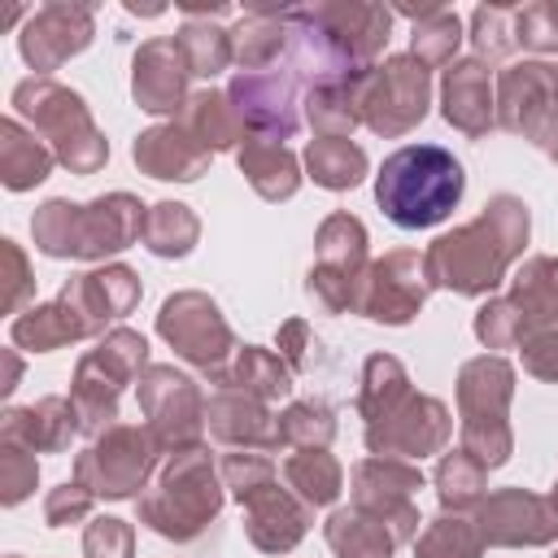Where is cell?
Here are the masks:
<instances>
[{
    "label": "cell",
    "instance_id": "6da1fadb",
    "mask_svg": "<svg viewBox=\"0 0 558 558\" xmlns=\"http://www.w3.org/2000/svg\"><path fill=\"white\" fill-rule=\"evenodd\" d=\"M527 231H532L527 205L510 192L493 196L471 222L436 235L423 248L432 288H445L453 296H493L506 270L523 257Z\"/></svg>",
    "mask_w": 558,
    "mask_h": 558
},
{
    "label": "cell",
    "instance_id": "7a4b0ae2",
    "mask_svg": "<svg viewBox=\"0 0 558 558\" xmlns=\"http://www.w3.org/2000/svg\"><path fill=\"white\" fill-rule=\"evenodd\" d=\"M148 205L131 192H105L87 205H74L65 196H52L35 209L31 235L44 257H78V262H105L122 248H131L144 235Z\"/></svg>",
    "mask_w": 558,
    "mask_h": 558
},
{
    "label": "cell",
    "instance_id": "3957f363",
    "mask_svg": "<svg viewBox=\"0 0 558 558\" xmlns=\"http://www.w3.org/2000/svg\"><path fill=\"white\" fill-rule=\"evenodd\" d=\"M466 192L462 161L440 144H405L384 157L375 174V201L401 231H427L445 222Z\"/></svg>",
    "mask_w": 558,
    "mask_h": 558
},
{
    "label": "cell",
    "instance_id": "277c9868",
    "mask_svg": "<svg viewBox=\"0 0 558 558\" xmlns=\"http://www.w3.org/2000/svg\"><path fill=\"white\" fill-rule=\"evenodd\" d=\"M222 501H227L222 475H218L209 449L196 445V449H183V453L166 458L157 480L135 497V514L148 532L187 545L218 519Z\"/></svg>",
    "mask_w": 558,
    "mask_h": 558
},
{
    "label": "cell",
    "instance_id": "5b68a950",
    "mask_svg": "<svg viewBox=\"0 0 558 558\" xmlns=\"http://www.w3.org/2000/svg\"><path fill=\"white\" fill-rule=\"evenodd\" d=\"M9 100H13L17 118H26L31 131L52 148L57 166H65L70 174H96L109 161V140L92 122L87 100L78 92H70L65 83L31 74L13 87Z\"/></svg>",
    "mask_w": 558,
    "mask_h": 558
},
{
    "label": "cell",
    "instance_id": "8992f818",
    "mask_svg": "<svg viewBox=\"0 0 558 558\" xmlns=\"http://www.w3.org/2000/svg\"><path fill=\"white\" fill-rule=\"evenodd\" d=\"M514 366L497 353H480L458 371V449H466L484 471H497L514 453L510 401H514Z\"/></svg>",
    "mask_w": 558,
    "mask_h": 558
},
{
    "label": "cell",
    "instance_id": "52a82bcc",
    "mask_svg": "<svg viewBox=\"0 0 558 558\" xmlns=\"http://www.w3.org/2000/svg\"><path fill=\"white\" fill-rule=\"evenodd\" d=\"M148 340L131 327H109L96 349H87L74 366L70 379V401L78 414V432L83 436H100L118 423V397L126 384H135L148 371Z\"/></svg>",
    "mask_w": 558,
    "mask_h": 558
},
{
    "label": "cell",
    "instance_id": "ba28073f",
    "mask_svg": "<svg viewBox=\"0 0 558 558\" xmlns=\"http://www.w3.org/2000/svg\"><path fill=\"white\" fill-rule=\"evenodd\" d=\"M366 227L362 218L336 209L318 222L314 231V266L305 275V296L314 301V310L323 314H353L357 292H362V275L371 266L366 257Z\"/></svg>",
    "mask_w": 558,
    "mask_h": 558
},
{
    "label": "cell",
    "instance_id": "9c48e42d",
    "mask_svg": "<svg viewBox=\"0 0 558 558\" xmlns=\"http://www.w3.org/2000/svg\"><path fill=\"white\" fill-rule=\"evenodd\" d=\"M157 336L174 349V357H183L187 366H196L201 375H209L214 384H222L231 357L240 353V340L231 331V323L222 318L218 301L187 288L161 301L157 310Z\"/></svg>",
    "mask_w": 558,
    "mask_h": 558
},
{
    "label": "cell",
    "instance_id": "30bf717a",
    "mask_svg": "<svg viewBox=\"0 0 558 558\" xmlns=\"http://www.w3.org/2000/svg\"><path fill=\"white\" fill-rule=\"evenodd\" d=\"M161 449L153 445L148 427L140 423H113L109 432H100L78 458H74V480L83 488H92V497L100 501H126L140 497L157 471Z\"/></svg>",
    "mask_w": 558,
    "mask_h": 558
},
{
    "label": "cell",
    "instance_id": "8fae6325",
    "mask_svg": "<svg viewBox=\"0 0 558 558\" xmlns=\"http://www.w3.org/2000/svg\"><path fill=\"white\" fill-rule=\"evenodd\" d=\"M135 397H140L144 427H148L153 445L166 458L201 445V436H205V397H201V388H196L192 375L153 362L135 379Z\"/></svg>",
    "mask_w": 558,
    "mask_h": 558
},
{
    "label": "cell",
    "instance_id": "7c38bea8",
    "mask_svg": "<svg viewBox=\"0 0 558 558\" xmlns=\"http://www.w3.org/2000/svg\"><path fill=\"white\" fill-rule=\"evenodd\" d=\"M497 126L545 153L558 144V61H514L497 74Z\"/></svg>",
    "mask_w": 558,
    "mask_h": 558
},
{
    "label": "cell",
    "instance_id": "4fadbf2b",
    "mask_svg": "<svg viewBox=\"0 0 558 558\" xmlns=\"http://www.w3.org/2000/svg\"><path fill=\"white\" fill-rule=\"evenodd\" d=\"M427 105H432V70L410 52H397L366 74L362 126H371L384 140H397L427 118Z\"/></svg>",
    "mask_w": 558,
    "mask_h": 558
},
{
    "label": "cell",
    "instance_id": "5bb4252c",
    "mask_svg": "<svg viewBox=\"0 0 558 558\" xmlns=\"http://www.w3.org/2000/svg\"><path fill=\"white\" fill-rule=\"evenodd\" d=\"M301 78L292 65H270V70H235L227 83V96L248 126L253 140L283 144L301 131Z\"/></svg>",
    "mask_w": 558,
    "mask_h": 558
},
{
    "label": "cell",
    "instance_id": "9a60e30c",
    "mask_svg": "<svg viewBox=\"0 0 558 558\" xmlns=\"http://www.w3.org/2000/svg\"><path fill=\"white\" fill-rule=\"evenodd\" d=\"M423 488V471L405 458H362L349 475V506L388 523L397 545L414 541L418 536V506H414V493Z\"/></svg>",
    "mask_w": 558,
    "mask_h": 558
},
{
    "label": "cell",
    "instance_id": "2e32d148",
    "mask_svg": "<svg viewBox=\"0 0 558 558\" xmlns=\"http://www.w3.org/2000/svg\"><path fill=\"white\" fill-rule=\"evenodd\" d=\"M427 296H432L427 257L418 248H392L366 266L353 314L384 323V327H405L410 318H418Z\"/></svg>",
    "mask_w": 558,
    "mask_h": 558
},
{
    "label": "cell",
    "instance_id": "e0dca14e",
    "mask_svg": "<svg viewBox=\"0 0 558 558\" xmlns=\"http://www.w3.org/2000/svg\"><path fill=\"white\" fill-rule=\"evenodd\" d=\"M449 436H453V414L440 397H427V392H405L384 418L366 423L362 432L375 458H405V462L445 453Z\"/></svg>",
    "mask_w": 558,
    "mask_h": 558
},
{
    "label": "cell",
    "instance_id": "ac0fdd59",
    "mask_svg": "<svg viewBox=\"0 0 558 558\" xmlns=\"http://www.w3.org/2000/svg\"><path fill=\"white\" fill-rule=\"evenodd\" d=\"M475 532L493 549H541L558 541V506L549 493L497 488L475 506Z\"/></svg>",
    "mask_w": 558,
    "mask_h": 558
},
{
    "label": "cell",
    "instance_id": "d6986e66",
    "mask_svg": "<svg viewBox=\"0 0 558 558\" xmlns=\"http://www.w3.org/2000/svg\"><path fill=\"white\" fill-rule=\"evenodd\" d=\"M92 39H96V13H92V4L52 0V4H44V9H35L26 17V26L17 35V52L35 70V78H48L70 57H78Z\"/></svg>",
    "mask_w": 558,
    "mask_h": 558
},
{
    "label": "cell",
    "instance_id": "ffe728a7",
    "mask_svg": "<svg viewBox=\"0 0 558 558\" xmlns=\"http://www.w3.org/2000/svg\"><path fill=\"white\" fill-rule=\"evenodd\" d=\"M310 17L327 35V44L340 52L349 70H375V57L388 48L392 31V9L371 4V0H327L310 4Z\"/></svg>",
    "mask_w": 558,
    "mask_h": 558
},
{
    "label": "cell",
    "instance_id": "44dd1931",
    "mask_svg": "<svg viewBox=\"0 0 558 558\" xmlns=\"http://www.w3.org/2000/svg\"><path fill=\"white\" fill-rule=\"evenodd\" d=\"M57 296L78 314V323L87 327V336H105L109 323L126 318V314L140 305L144 283H140V275H135L131 266L109 262V266H100V270L70 275Z\"/></svg>",
    "mask_w": 558,
    "mask_h": 558
},
{
    "label": "cell",
    "instance_id": "7402d4cb",
    "mask_svg": "<svg viewBox=\"0 0 558 558\" xmlns=\"http://www.w3.org/2000/svg\"><path fill=\"white\" fill-rule=\"evenodd\" d=\"M187 61L179 52L174 39H144L135 48V61H131V96L144 113H157V118H179L183 105L192 100L187 92Z\"/></svg>",
    "mask_w": 558,
    "mask_h": 558
},
{
    "label": "cell",
    "instance_id": "603a6c76",
    "mask_svg": "<svg viewBox=\"0 0 558 558\" xmlns=\"http://www.w3.org/2000/svg\"><path fill=\"white\" fill-rule=\"evenodd\" d=\"M440 113L453 131L480 140L497 126V78L480 57H458L440 78Z\"/></svg>",
    "mask_w": 558,
    "mask_h": 558
},
{
    "label": "cell",
    "instance_id": "cb8c5ba5",
    "mask_svg": "<svg viewBox=\"0 0 558 558\" xmlns=\"http://www.w3.org/2000/svg\"><path fill=\"white\" fill-rule=\"evenodd\" d=\"M131 157L148 179H161V183H196L214 161V153L179 118L140 131L131 144Z\"/></svg>",
    "mask_w": 558,
    "mask_h": 558
},
{
    "label": "cell",
    "instance_id": "d4e9b609",
    "mask_svg": "<svg viewBox=\"0 0 558 558\" xmlns=\"http://www.w3.org/2000/svg\"><path fill=\"white\" fill-rule=\"evenodd\" d=\"M240 506H244V536L262 554H292L310 532V506L292 488H279V480H270Z\"/></svg>",
    "mask_w": 558,
    "mask_h": 558
},
{
    "label": "cell",
    "instance_id": "484cf974",
    "mask_svg": "<svg viewBox=\"0 0 558 558\" xmlns=\"http://www.w3.org/2000/svg\"><path fill=\"white\" fill-rule=\"evenodd\" d=\"M205 427L227 449H262V453L279 449V414H270L266 401L240 388H218L205 401Z\"/></svg>",
    "mask_w": 558,
    "mask_h": 558
},
{
    "label": "cell",
    "instance_id": "4316f807",
    "mask_svg": "<svg viewBox=\"0 0 558 558\" xmlns=\"http://www.w3.org/2000/svg\"><path fill=\"white\" fill-rule=\"evenodd\" d=\"M78 432V414L70 397H39L31 405H13L0 418V440H17L35 453H65Z\"/></svg>",
    "mask_w": 558,
    "mask_h": 558
},
{
    "label": "cell",
    "instance_id": "83f0119b",
    "mask_svg": "<svg viewBox=\"0 0 558 558\" xmlns=\"http://www.w3.org/2000/svg\"><path fill=\"white\" fill-rule=\"evenodd\" d=\"M366 74H336L323 78L314 87H305V122L323 135V140H349L362 126V92H366Z\"/></svg>",
    "mask_w": 558,
    "mask_h": 558
},
{
    "label": "cell",
    "instance_id": "f1b7e54d",
    "mask_svg": "<svg viewBox=\"0 0 558 558\" xmlns=\"http://www.w3.org/2000/svg\"><path fill=\"white\" fill-rule=\"evenodd\" d=\"M235 166L240 174L248 179V187L262 196V201H292L296 187H301V161L288 153V144H270V140H244L240 153H235Z\"/></svg>",
    "mask_w": 558,
    "mask_h": 558
},
{
    "label": "cell",
    "instance_id": "f546056e",
    "mask_svg": "<svg viewBox=\"0 0 558 558\" xmlns=\"http://www.w3.org/2000/svg\"><path fill=\"white\" fill-rule=\"evenodd\" d=\"M52 166H57V157H52V148L35 131H26L17 118L0 122V183L9 192L39 187L52 174Z\"/></svg>",
    "mask_w": 558,
    "mask_h": 558
},
{
    "label": "cell",
    "instance_id": "4dcf8cb0",
    "mask_svg": "<svg viewBox=\"0 0 558 558\" xmlns=\"http://www.w3.org/2000/svg\"><path fill=\"white\" fill-rule=\"evenodd\" d=\"M9 340H13V349H26V353H52V349H65V344H78V340H92V336L78 323V314L57 296L48 305L22 310L9 323Z\"/></svg>",
    "mask_w": 558,
    "mask_h": 558
},
{
    "label": "cell",
    "instance_id": "1f68e13d",
    "mask_svg": "<svg viewBox=\"0 0 558 558\" xmlns=\"http://www.w3.org/2000/svg\"><path fill=\"white\" fill-rule=\"evenodd\" d=\"M288 9H253L231 26V52L240 70H270L288 52Z\"/></svg>",
    "mask_w": 558,
    "mask_h": 558
},
{
    "label": "cell",
    "instance_id": "d6a6232c",
    "mask_svg": "<svg viewBox=\"0 0 558 558\" xmlns=\"http://www.w3.org/2000/svg\"><path fill=\"white\" fill-rule=\"evenodd\" d=\"M179 122L209 148V153H240V144L248 140V126L240 122V113H235V105H231V96L227 92H214V87H205V92H192V100L183 105V113H179Z\"/></svg>",
    "mask_w": 558,
    "mask_h": 558
},
{
    "label": "cell",
    "instance_id": "836d02e7",
    "mask_svg": "<svg viewBox=\"0 0 558 558\" xmlns=\"http://www.w3.org/2000/svg\"><path fill=\"white\" fill-rule=\"evenodd\" d=\"M397 13H405L410 22H414V31H410V57L414 61H423L427 70H436V65H453L458 61V44H462V17L453 13V9H445V4H405V9H397Z\"/></svg>",
    "mask_w": 558,
    "mask_h": 558
},
{
    "label": "cell",
    "instance_id": "e575fe53",
    "mask_svg": "<svg viewBox=\"0 0 558 558\" xmlns=\"http://www.w3.org/2000/svg\"><path fill=\"white\" fill-rule=\"evenodd\" d=\"M292 366L275 353V349H262V344H240V353L231 357V366H227V375H222V384L218 388H240V392H248V397H257V401H279V397H288L292 392Z\"/></svg>",
    "mask_w": 558,
    "mask_h": 558
},
{
    "label": "cell",
    "instance_id": "d590c367",
    "mask_svg": "<svg viewBox=\"0 0 558 558\" xmlns=\"http://www.w3.org/2000/svg\"><path fill=\"white\" fill-rule=\"evenodd\" d=\"M323 536H327L336 558H392V549H397L392 527L353 510V506L331 510L327 523H323Z\"/></svg>",
    "mask_w": 558,
    "mask_h": 558
},
{
    "label": "cell",
    "instance_id": "8d00e7d4",
    "mask_svg": "<svg viewBox=\"0 0 558 558\" xmlns=\"http://www.w3.org/2000/svg\"><path fill=\"white\" fill-rule=\"evenodd\" d=\"M283 484L310 506H331L344 493V466L327 449H292L283 458Z\"/></svg>",
    "mask_w": 558,
    "mask_h": 558
},
{
    "label": "cell",
    "instance_id": "74e56055",
    "mask_svg": "<svg viewBox=\"0 0 558 558\" xmlns=\"http://www.w3.org/2000/svg\"><path fill=\"white\" fill-rule=\"evenodd\" d=\"M305 170H310V179L318 183V187H327V192H349V187H357L362 179H366V170H371V161H366V153H362V144H353V140H310L305 144Z\"/></svg>",
    "mask_w": 558,
    "mask_h": 558
},
{
    "label": "cell",
    "instance_id": "f35d334b",
    "mask_svg": "<svg viewBox=\"0 0 558 558\" xmlns=\"http://www.w3.org/2000/svg\"><path fill=\"white\" fill-rule=\"evenodd\" d=\"M144 248L153 257H187L201 240V218L192 214V205L183 201H157L148 205V218H144Z\"/></svg>",
    "mask_w": 558,
    "mask_h": 558
},
{
    "label": "cell",
    "instance_id": "ab89813d",
    "mask_svg": "<svg viewBox=\"0 0 558 558\" xmlns=\"http://www.w3.org/2000/svg\"><path fill=\"white\" fill-rule=\"evenodd\" d=\"M192 78H214L222 74L227 65H235V52H231V31H222L214 17H187L174 35Z\"/></svg>",
    "mask_w": 558,
    "mask_h": 558
},
{
    "label": "cell",
    "instance_id": "60d3db41",
    "mask_svg": "<svg viewBox=\"0 0 558 558\" xmlns=\"http://www.w3.org/2000/svg\"><path fill=\"white\" fill-rule=\"evenodd\" d=\"M405 392H414V388H410V375H405L401 357H392V353H371V357L362 362V388H357V414H362V423L384 418Z\"/></svg>",
    "mask_w": 558,
    "mask_h": 558
},
{
    "label": "cell",
    "instance_id": "b9f144b4",
    "mask_svg": "<svg viewBox=\"0 0 558 558\" xmlns=\"http://www.w3.org/2000/svg\"><path fill=\"white\" fill-rule=\"evenodd\" d=\"M484 488H488V471L466 449L440 453V462H436V497H440V510L466 514V510H475L484 501Z\"/></svg>",
    "mask_w": 558,
    "mask_h": 558
},
{
    "label": "cell",
    "instance_id": "7bdbcfd3",
    "mask_svg": "<svg viewBox=\"0 0 558 558\" xmlns=\"http://www.w3.org/2000/svg\"><path fill=\"white\" fill-rule=\"evenodd\" d=\"M506 296L514 301V310H519V318H523V323H527V318H536V314L558 310V257H549V253L527 257V262L514 270V279H510V292H506Z\"/></svg>",
    "mask_w": 558,
    "mask_h": 558
},
{
    "label": "cell",
    "instance_id": "ee69618b",
    "mask_svg": "<svg viewBox=\"0 0 558 558\" xmlns=\"http://www.w3.org/2000/svg\"><path fill=\"white\" fill-rule=\"evenodd\" d=\"M484 541L475 532V519L466 514H436L432 523H423V532L414 536V558H480Z\"/></svg>",
    "mask_w": 558,
    "mask_h": 558
},
{
    "label": "cell",
    "instance_id": "f6af8a7d",
    "mask_svg": "<svg viewBox=\"0 0 558 558\" xmlns=\"http://www.w3.org/2000/svg\"><path fill=\"white\" fill-rule=\"evenodd\" d=\"M336 440V410L327 401H292L279 414V449H327Z\"/></svg>",
    "mask_w": 558,
    "mask_h": 558
},
{
    "label": "cell",
    "instance_id": "bcb514c9",
    "mask_svg": "<svg viewBox=\"0 0 558 558\" xmlns=\"http://www.w3.org/2000/svg\"><path fill=\"white\" fill-rule=\"evenodd\" d=\"M519 357H523V371L532 379H545V384H558V310L549 314H536L519 327Z\"/></svg>",
    "mask_w": 558,
    "mask_h": 558
},
{
    "label": "cell",
    "instance_id": "7dc6e473",
    "mask_svg": "<svg viewBox=\"0 0 558 558\" xmlns=\"http://www.w3.org/2000/svg\"><path fill=\"white\" fill-rule=\"evenodd\" d=\"M466 39H471V48H475V57L484 65L510 57L519 48V39H514V9H506V4H480L471 13V35Z\"/></svg>",
    "mask_w": 558,
    "mask_h": 558
},
{
    "label": "cell",
    "instance_id": "c3c4849f",
    "mask_svg": "<svg viewBox=\"0 0 558 558\" xmlns=\"http://www.w3.org/2000/svg\"><path fill=\"white\" fill-rule=\"evenodd\" d=\"M218 475H222V488L235 501H244V497H253L257 488H266L275 480V462L262 449H231V453H222Z\"/></svg>",
    "mask_w": 558,
    "mask_h": 558
},
{
    "label": "cell",
    "instance_id": "681fc988",
    "mask_svg": "<svg viewBox=\"0 0 558 558\" xmlns=\"http://www.w3.org/2000/svg\"><path fill=\"white\" fill-rule=\"evenodd\" d=\"M39 484V462L35 449L17 445V440H0V501L4 506H22Z\"/></svg>",
    "mask_w": 558,
    "mask_h": 558
},
{
    "label": "cell",
    "instance_id": "f907efd6",
    "mask_svg": "<svg viewBox=\"0 0 558 558\" xmlns=\"http://www.w3.org/2000/svg\"><path fill=\"white\" fill-rule=\"evenodd\" d=\"M514 39L532 52H558V0L514 4Z\"/></svg>",
    "mask_w": 558,
    "mask_h": 558
},
{
    "label": "cell",
    "instance_id": "816d5d0a",
    "mask_svg": "<svg viewBox=\"0 0 558 558\" xmlns=\"http://www.w3.org/2000/svg\"><path fill=\"white\" fill-rule=\"evenodd\" d=\"M471 327H475V340H480L484 349H514L523 318H519V310H514L510 296H488V301L475 310V323H471Z\"/></svg>",
    "mask_w": 558,
    "mask_h": 558
},
{
    "label": "cell",
    "instance_id": "f5cc1de1",
    "mask_svg": "<svg viewBox=\"0 0 558 558\" xmlns=\"http://www.w3.org/2000/svg\"><path fill=\"white\" fill-rule=\"evenodd\" d=\"M83 558H135V527L118 514H96L83 527Z\"/></svg>",
    "mask_w": 558,
    "mask_h": 558
},
{
    "label": "cell",
    "instance_id": "db71d44e",
    "mask_svg": "<svg viewBox=\"0 0 558 558\" xmlns=\"http://www.w3.org/2000/svg\"><path fill=\"white\" fill-rule=\"evenodd\" d=\"M92 506H96L92 488H83L78 480H65V484L48 488V497H44V523H48V527L87 523V519H92Z\"/></svg>",
    "mask_w": 558,
    "mask_h": 558
},
{
    "label": "cell",
    "instance_id": "11a10c76",
    "mask_svg": "<svg viewBox=\"0 0 558 558\" xmlns=\"http://www.w3.org/2000/svg\"><path fill=\"white\" fill-rule=\"evenodd\" d=\"M0 253H4V266H9V288H4V314H22V305L35 296V275H31V262L26 253L13 244V240H0Z\"/></svg>",
    "mask_w": 558,
    "mask_h": 558
},
{
    "label": "cell",
    "instance_id": "9f6ffc18",
    "mask_svg": "<svg viewBox=\"0 0 558 558\" xmlns=\"http://www.w3.org/2000/svg\"><path fill=\"white\" fill-rule=\"evenodd\" d=\"M275 344H279V357L292 366V375H301V371L310 366L314 331H310V323H305V318H288V323H279V331H275Z\"/></svg>",
    "mask_w": 558,
    "mask_h": 558
},
{
    "label": "cell",
    "instance_id": "6f0895ef",
    "mask_svg": "<svg viewBox=\"0 0 558 558\" xmlns=\"http://www.w3.org/2000/svg\"><path fill=\"white\" fill-rule=\"evenodd\" d=\"M17 379H22V357H17L13 349H4V379H0V392L9 397V392L17 388Z\"/></svg>",
    "mask_w": 558,
    "mask_h": 558
},
{
    "label": "cell",
    "instance_id": "680465c9",
    "mask_svg": "<svg viewBox=\"0 0 558 558\" xmlns=\"http://www.w3.org/2000/svg\"><path fill=\"white\" fill-rule=\"evenodd\" d=\"M549 497H554V506H558V480H554V488H549Z\"/></svg>",
    "mask_w": 558,
    "mask_h": 558
},
{
    "label": "cell",
    "instance_id": "91938a15",
    "mask_svg": "<svg viewBox=\"0 0 558 558\" xmlns=\"http://www.w3.org/2000/svg\"><path fill=\"white\" fill-rule=\"evenodd\" d=\"M549 157H554V161H558V144H554V148H549Z\"/></svg>",
    "mask_w": 558,
    "mask_h": 558
},
{
    "label": "cell",
    "instance_id": "94428289",
    "mask_svg": "<svg viewBox=\"0 0 558 558\" xmlns=\"http://www.w3.org/2000/svg\"><path fill=\"white\" fill-rule=\"evenodd\" d=\"M4 558H22V554H4Z\"/></svg>",
    "mask_w": 558,
    "mask_h": 558
},
{
    "label": "cell",
    "instance_id": "6125c7cd",
    "mask_svg": "<svg viewBox=\"0 0 558 558\" xmlns=\"http://www.w3.org/2000/svg\"><path fill=\"white\" fill-rule=\"evenodd\" d=\"M554 558H558V554H554Z\"/></svg>",
    "mask_w": 558,
    "mask_h": 558
}]
</instances>
